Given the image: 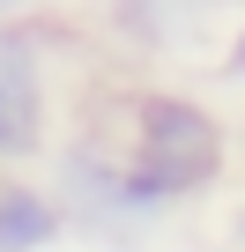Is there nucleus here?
<instances>
[{
  "label": "nucleus",
  "instance_id": "nucleus-1",
  "mask_svg": "<svg viewBox=\"0 0 245 252\" xmlns=\"http://www.w3.org/2000/svg\"><path fill=\"white\" fill-rule=\"evenodd\" d=\"M119 163H127V178L171 215L178 200L208 193L230 163V134L223 119L201 104V96H178V89H141L127 104V134H119L111 149Z\"/></svg>",
  "mask_w": 245,
  "mask_h": 252
},
{
  "label": "nucleus",
  "instance_id": "nucleus-2",
  "mask_svg": "<svg viewBox=\"0 0 245 252\" xmlns=\"http://www.w3.org/2000/svg\"><path fill=\"white\" fill-rule=\"evenodd\" d=\"M52 200H60L67 222H82L97 237H141L149 222H164V208L127 178V163H119L111 149H97V141H74L60 156V193Z\"/></svg>",
  "mask_w": 245,
  "mask_h": 252
},
{
  "label": "nucleus",
  "instance_id": "nucleus-3",
  "mask_svg": "<svg viewBox=\"0 0 245 252\" xmlns=\"http://www.w3.org/2000/svg\"><path fill=\"white\" fill-rule=\"evenodd\" d=\"M45 60L30 30H0V163L45 149Z\"/></svg>",
  "mask_w": 245,
  "mask_h": 252
},
{
  "label": "nucleus",
  "instance_id": "nucleus-4",
  "mask_svg": "<svg viewBox=\"0 0 245 252\" xmlns=\"http://www.w3.org/2000/svg\"><path fill=\"white\" fill-rule=\"evenodd\" d=\"M60 230H67V215L45 186L0 178V252H45V245H60Z\"/></svg>",
  "mask_w": 245,
  "mask_h": 252
},
{
  "label": "nucleus",
  "instance_id": "nucleus-5",
  "mask_svg": "<svg viewBox=\"0 0 245 252\" xmlns=\"http://www.w3.org/2000/svg\"><path fill=\"white\" fill-rule=\"evenodd\" d=\"M223 74H230V82H245V30L230 37V60H223Z\"/></svg>",
  "mask_w": 245,
  "mask_h": 252
},
{
  "label": "nucleus",
  "instance_id": "nucleus-6",
  "mask_svg": "<svg viewBox=\"0 0 245 252\" xmlns=\"http://www.w3.org/2000/svg\"><path fill=\"white\" fill-rule=\"evenodd\" d=\"M230 237H238V252H245V200H238V215H230Z\"/></svg>",
  "mask_w": 245,
  "mask_h": 252
},
{
  "label": "nucleus",
  "instance_id": "nucleus-7",
  "mask_svg": "<svg viewBox=\"0 0 245 252\" xmlns=\"http://www.w3.org/2000/svg\"><path fill=\"white\" fill-rule=\"evenodd\" d=\"M0 8H8V0H0Z\"/></svg>",
  "mask_w": 245,
  "mask_h": 252
},
{
  "label": "nucleus",
  "instance_id": "nucleus-8",
  "mask_svg": "<svg viewBox=\"0 0 245 252\" xmlns=\"http://www.w3.org/2000/svg\"><path fill=\"white\" fill-rule=\"evenodd\" d=\"M238 156H245V149H238Z\"/></svg>",
  "mask_w": 245,
  "mask_h": 252
}]
</instances>
